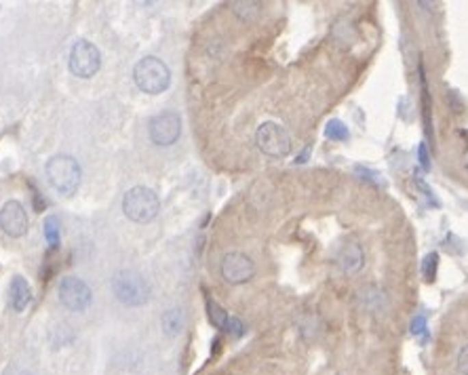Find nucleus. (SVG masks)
<instances>
[{"label": "nucleus", "instance_id": "1", "mask_svg": "<svg viewBox=\"0 0 468 375\" xmlns=\"http://www.w3.org/2000/svg\"><path fill=\"white\" fill-rule=\"evenodd\" d=\"M47 177H49V183L53 185L60 194L70 196L78 190V185H81L83 171H81V165L76 163V158L57 154L47 163Z\"/></svg>", "mask_w": 468, "mask_h": 375}, {"label": "nucleus", "instance_id": "2", "mask_svg": "<svg viewBox=\"0 0 468 375\" xmlns=\"http://www.w3.org/2000/svg\"><path fill=\"white\" fill-rule=\"evenodd\" d=\"M159 209H161V201L156 196L154 190L146 185H138L131 188L125 198H122V211L125 216L135 222V224H148L152 222L156 216H159Z\"/></svg>", "mask_w": 468, "mask_h": 375}, {"label": "nucleus", "instance_id": "3", "mask_svg": "<svg viewBox=\"0 0 468 375\" xmlns=\"http://www.w3.org/2000/svg\"><path fill=\"white\" fill-rule=\"evenodd\" d=\"M133 80L140 87V91L148 95L163 93L171 83V72L167 64L159 57H144L133 68Z\"/></svg>", "mask_w": 468, "mask_h": 375}, {"label": "nucleus", "instance_id": "4", "mask_svg": "<svg viewBox=\"0 0 468 375\" xmlns=\"http://www.w3.org/2000/svg\"><path fill=\"white\" fill-rule=\"evenodd\" d=\"M112 291L125 306H144L150 300V285L135 270H120L112 279Z\"/></svg>", "mask_w": 468, "mask_h": 375}, {"label": "nucleus", "instance_id": "5", "mask_svg": "<svg viewBox=\"0 0 468 375\" xmlns=\"http://www.w3.org/2000/svg\"><path fill=\"white\" fill-rule=\"evenodd\" d=\"M255 144L264 154H268L272 158H283V156H287L291 152L289 133L285 131L281 125H276V122L259 125L257 133H255Z\"/></svg>", "mask_w": 468, "mask_h": 375}, {"label": "nucleus", "instance_id": "6", "mask_svg": "<svg viewBox=\"0 0 468 375\" xmlns=\"http://www.w3.org/2000/svg\"><path fill=\"white\" fill-rule=\"evenodd\" d=\"M70 72L78 78H91L99 66H101V55L99 49L89 42V40H78L74 42L72 51H70Z\"/></svg>", "mask_w": 468, "mask_h": 375}, {"label": "nucleus", "instance_id": "7", "mask_svg": "<svg viewBox=\"0 0 468 375\" xmlns=\"http://www.w3.org/2000/svg\"><path fill=\"white\" fill-rule=\"evenodd\" d=\"M181 133V118L179 114L167 110L150 118L148 125V135L156 146H171L177 142Z\"/></svg>", "mask_w": 468, "mask_h": 375}, {"label": "nucleus", "instance_id": "8", "mask_svg": "<svg viewBox=\"0 0 468 375\" xmlns=\"http://www.w3.org/2000/svg\"><path fill=\"white\" fill-rule=\"evenodd\" d=\"M60 300L62 304L72 310V312H81L91 304V289L85 281L76 279V276H66L60 283Z\"/></svg>", "mask_w": 468, "mask_h": 375}, {"label": "nucleus", "instance_id": "9", "mask_svg": "<svg viewBox=\"0 0 468 375\" xmlns=\"http://www.w3.org/2000/svg\"><path fill=\"white\" fill-rule=\"evenodd\" d=\"M253 272H255V266L251 257H247L245 253L232 251L222 257V276L232 285L247 283L253 276Z\"/></svg>", "mask_w": 468, "mask_h": 375}, {"label": "nucleus", "instance_id": "10", "mask_svg": "<svg viewBox=\"0 0 468 375\" xmlns=\"http://www.w3.org/2000/svg\"><path fill=\"white\" fill-rule=\"evenodd\" d=\"M0 228L11 238H19L28 232V216L19 201H7L0 209Z\"/></svg>", "mask_w": 468, "mask_h": 375}, {"label": "nucleus", "instance_id": "11", "mask_svg": "<svg viewBox=\"0 0 468 375\" xmlns=\"http://www.w3.org/2000/svg\"><path fill=\"white\" fill-rule=\"evenodd\" d=\"M9 300H11V306L13 310L17 312H23L25 308H28L30 300H32V289L28 285V281H25L23 276H15L11 281V287H9Z\"/></svg>", "mask_w": 468, "mask_h": 375}, {"label": "nucleus", "instance_id": "12", "mask_svg": "<svg viewBox=\"0 0 468 375\" xmlns=\"http://www.w3.org/2000/svg\"><path fill=\"white\" fill-rule=\"evenodd\" d=\"M340 266L344 268V272L352 274V272H359L363 268V261H365V257H363V249L356 245V243H348L342 251H340Z\"/></svg>", "mask_w": 468, "mask_h": 375}, {"label": "nucleus", "instance_id": "13", "mask_svg": "<svg viewBox=\"0 0 468 375\" xmlns=\"http://www.w3.org/2000/svg\"><path fill=\"white\" fill-rule=\"evenodd\" d=\"M163 329L167 335H177L181 329H184V312H181L179 308L167 310L163 314Z\"/></svg>", "mask_w": 468, "mask_h": 375}, {"label": "nucleus", "instance_id": "14", "mask_svg": "<svg viewBox=\"0 0 468 375\" xmlns=\"http://www.w3.org/2000/svg\"><path fill=\"white\" fill-rule=\"evenodd\" d=\"M207 316H209V320H211V325L213 327H220V329H226V325H228V314H226V310L218 304V302H213L211 298H207Z\"/></svg>", "mask_w": 468, "mask_h": 375}, {"label": "nucleus", "instance_id": "15", "mask_svg": "<svg viewBox=\"0 0 468 375\" xmlns=\"http://www.w3.org/2000/svg\"><path fill=\"white\" fill-rule=\"evenodd\" d=\"M325 135H327L329 140H335V142H344V140H348V129H346V125L340 122V120H331V122L325 127Z\"/></svg>", "mask_w": 468, "mask_h": 375}, {"label": "nucleus", "instance_id": "16", "mask_svg": "<svg viewBox=\"0 0 468 375\" xmlns=\"http://www.w3.org/2000/svg\"><path fill=\"white\" fill-rule=\"evenodd\" d=\"M44 236H47V243L51 247H57L60 245V224L55 218H49L44 222Z\"/></svg>", "mask_w": 468, "mask_h": 375}, {"label": "nucleus", "instance_id": "17", "mask_svg": "<svg viewBox=\"0 0 468 375\" xmlns=\"http://www.w3.org/2000/svg\"><path fill=\"white\" fill-rule=\"evenodd\" d=\"M232 7H234V13L241 15L243 19H253V17H257L259 7H262V5H257V3H234Z\"/></svg>", "mask_w": 468, "mask_h": 375}, {"label": "nucleus", "instance_id": "18", "mask_svg": "<svg viewBox=\"0 0 468 375\" xmlns=\"http://www.w3.org/2000/svg\"><path fill=\"white\" fill-rule=\"evenodd\" d=\"M437 261H439L437 253H428V255L424 257L422 272H424L426 281H434V274H437Z\"/></svg>", "mask_w": 468, "mask_h": 375}, {"label": "nucleus", "instance_id": "19", "mask_svg": "<svg viewBox=\"0 0 468 375\" xmlns=\"http://www.w3.org/2000/svg\"><path fill=\"white\" fill-rule=\"evenodd\" d=\"M226 329H228V333L234 335V337L243 335V331H245V327H243V323H241L239 318H230V320H228V325H226Z\"/></svg>", "mask_w": 468, "mask_h": 375}, {"label": "nucleus", "instance_id": "20", "mask_svg": "<svg viewBox=\"0 0 468 375\" xmlns=\"http://www.w3.org/2000/svg\"><path fill=\"white\" fill-rule=\"evenodd\" d=\"M424 331H426V316L420 314V316H415V318H413V323H411V333H413V335H420V333H424Z\"/></svg>", "mask_w": 468, "mask_h": 375}, {"label": "nucleus", "instance_id": "21", "mask_svg": "<svg viewBox=\"0 0 468 375\" xmlns=\"http://www.w3.org/2000/svg\"><path fill=\"white\" fill-rule=\"evenodd\" d=\"M458 371H460L462 375H468V346L462 348V352H460V357H458Z\"/></svg>", "mask_w": 468, "mask_h": 375}, {"label": "nucleus", "instance_id": "22", "mask_svg": "<svg viewBox=\"0 0 468 375\" xmlns=\"http://www.w3.org/2000/svg\"><path fill=\"white\" fill-rule=\"evenodd\" d=\"M418 154H420V165H422L424 169H428V167H430V156H428L426 144H420V146H418Z\"/></svg>", "mask_w": 468, "mask_h": 375}, {"label": "nucleus", "instance_id": "23", "mask_svg": "<svg viewBox=\"0 0 468 375\" xmlns=\"http://www.w3.org/2000/svg\"><path fill=\"white\" fill-rule=\"evenodd\" d=\"M17 375H30V373H25V371H21V373H17Z\"/></svg>", "mask_w": 468, "mask_h": 375}]
</instances>
